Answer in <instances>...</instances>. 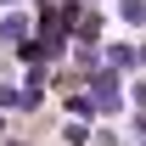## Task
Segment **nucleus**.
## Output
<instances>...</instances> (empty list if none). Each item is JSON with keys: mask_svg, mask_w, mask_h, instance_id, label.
Masks as SVG:
<instances>
[{"mask_svg": "<svg viewBox=\"0 0 146 146\" xmlns=\"http://www.w3.org/2000/svg\"><path fill=\"white\" fill-rule=\"evenodd\" d=\"M118 17L124 23H146V0H118Z\"/></svg>", "mask_w": 146, "mask_h": 146, "instance_id": "obj_1", "label": "nucleus"}, {"mask_svg": "<svg viewBox=\"0 0 146 146\" xmlns=\"http://www.w3.org/2000/svg\"><path fill=\"white\" fill-rule=\"evenodd\" d=\"M0 107H23V90H11V84H6V90H0Z\"/></svg>", "mask_w": 146, "mask_h": 146, "instance_id": "obj_4", "label": "nucleus"}, {"mask_svg": "<svg viewBox=\"0 0 146 146\" xmlns=\"http://www.w3.org/2000/svg\"><path fill=\"white\" fill-rule=\"evenodd\" d=\"M23 28H28L23 17H6V23H0V39H23Z\"/></svg>", "mask_w": 146, "mask_h": 146, "instance_id": "obj_3", "label": "nucleus"}, {"mask_svg": "<svg viewBox=\"0 0 146 146\" xmlns=\"http://www.w3.org/2000/svg\"><path fill=\"white\" fill-rule=\"evenodd\" d=\"M0 6H17V0H0Z\"/></svg>", "mask_w": 146, "mask_h": 146, "instance_id": "obj_5", "label": "nucleus"}, {"mask_svg": "<svg viewBox=\"0 0 146 146\" xmlns=\"http://www.w3.org/2000/svg\"><path fill=\"white\" fill-rule=\"evenodd\" d=\"M107 56H112V62H118V68H135V45H112Z\"/></svg>", "mask_w": 146, "mask_h": 146, "instance_id": "obj_2", "label": "nucleus"}]
</instances>
